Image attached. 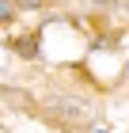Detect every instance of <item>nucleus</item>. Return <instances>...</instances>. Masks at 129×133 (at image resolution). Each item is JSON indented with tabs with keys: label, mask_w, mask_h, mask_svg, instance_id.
Returning a JSON list of instances; mask_svg holds the SVG:
<instances>
[{
	"label": "nucleus",
	"mask_w": 129,
	"mask_h": 133,
	"mask_svg": "<svg viewBox=\"0 0 129 133\" xmlns=\"http://www.w3.org/2000/svg\"><path fill=\"white\" fill-rule=\"evenodd\" d=\"M42 110L57 118L61 125H91L95 122V103L84 95H50L42 103Z\"/></svg>",
	"instance_id": "f257e3e1"
},
{
	"label": "nucleus",
	"mask_w": 129,
	"mask_h": 133,
	"mask_svg": "<svg viewBox=\"0 0 129 133\" xmlns=\"http://www.w3.org/2000/svg\"><path fill=\"white\" fill-rule=\"evenodd\" d=\"M0 103H8V107H30V95L19 91V88H0Z\"/></svg>",
	"instance_id": "f03ea898"
},
{
	"label": "nucleus",
	"mask_w": 129,
	"mask_h": 133,
	"mask_svg": "<svg viewBox=\"0 0 129 133\" xmlns=\"http://www.w3.org/2000/svg\"><path fill=\"white\" fill-rule=\"evenodd\" d=\"M15 53H19V57H34V53H38V42L27 34V38H19V42H15Z\"/></svg>",
	"instance_id": "7ed1b4c3"
},
{
	"label": "nucleus",
	"mask_w": 129,
	"mask_h": 133,
	"mask_svg": "<svg viewBox=\"0 0 129 133\" xmlns=\"http://www.w3.org/2000/svg\"><path fill=\"white\" fill-rule=\"evenodd\" d=\"M15 8H19V4H11V0H0V23H11Z\"/></svg>",
	"instance_id": "20e7f679"
},
{
	"label": "nucleus",
	"mask_w": 129,
	"mask_h": 133,
	"mask_svg": "<svg viewBox=\"0 0 129 133\" xmlns=\"http://www.w3.org/2000/svg\"><path fill=\"white\" fill-rule=\"evenodd\" d=\"M15 4H19V8H30V11H34V8H42L46 0H15Z\"/></svg>",
	"instance_id": "39448f33"
},
{
	"label": "nucleus",
	"mask_w": 129,
	"mask_h": 133,
	"mask_svg": "<svg viewBox=\"0 0 129 133\" xmlns=\"http://www.w3.org/2000/svg\"><path fill=\"white\" fill-rule=\"evenodd\" d=\"M0 72H8V50H0Z\"/></svg>",
	"instance_id": "423d86ee"
},
{
	"label": "nucleus",
	"mask_w": 129,
	"mask_h": 133,
	"mask_svg": "<svg viewBox=\"0 0 129 133\" xmlns=\"http://www.w3.org/2000/svg\"><path fill=\"white\" fill-rule=\"evenodd\" d=\"M91 4H95V8H99V4H106V0H91Z\"/></svg>",
	"instance_id": "0eeeda50"
},
{
	"label": "nucleus",
	"mask_w": 129,
	"mask_h": 133,
	"mask_svg": "<svg viewBox=\"0 0 129 133\" xmlns=\"http://www.w3.org/2000/svg\"><path fill=\"white\" fill-rule=\"evenodd\" d=\"M121 8H125V11H129V0H121Z\"/></svg>",
	"instance_id": "6e6552de"
},
{
	"label": "nucleus",
	"mask_w": 129,
	"mask_h": 133,
	"mask_svg": "<svg viewBox=\"0 0 129 133\" xmlns=\"http://www.w3.org/2000/svg\"><path fill=\"white\" fill-rule=\"evenodd\" d=\"M0 133H8V129H4V125H0Z\"/></svg>",
	"instance_id": "1a4fd4ad"
},
{
	"label": "nucleus",
	"mask_w": 129,
	"mask_h": 133,
	"mask_svg": "<svg viewBox=\"0 0 129 133\" xmlns=\"http://www.w3.org/2000/svg\"><path fill=\"white\" fill-rule=\"evenodd\" d=\"M95 133H106V129H95Z\"/></svg>",
	"instance_id": "9d476101"
}]
</instances>
